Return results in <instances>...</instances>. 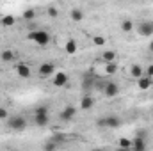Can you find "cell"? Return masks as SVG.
Instances as JSON below:
<instances>
[{
	"mask_svg": "<svg viewBox=\"0 0 153 151\" xmlns=\"http://www.w3.org/2000/svg\"><path fill=\"white\" fill-rule=\"evenodd\" d=\"M27 38L30 41H34L36 44H39V46H46L50 43V34L46 30H39V29H32Z\"/></svg>",
	"mask_w": 153,
	"mask_h": 151,
	"instance_id": "obj_1",
	"label": "cell"
},
{
	"mask_svg": "<svg viewBox=\"0 0 153 151\" xmlns=\"http://www.w3.org/2000/svg\"><path fill=\"white\" fill-rule=\"evenodd\" d=\"M7 126L14 132H22L27 128V119L23 115H13V117H7Z\"/></svg>",
	"mask_w": 153,
	"mask_h": 151,
	"instance_id": "obj_2",
	"label": "cell"
},
{
	"mask_svg": "<svg viewBox=\"0 0 153 151\" xmlns=\"http://www.w3.org/2000/svg\"><path fill=\"white\" fill-rule=\"evenodd\" d=\"M98 124L105 126V128H119L121 126V119L117 115H105V117L98 119Z\"/></svg>",
	"mask_w": 153,
	"mask_h": 151,
	"instance_id": "obj_3",
	"label": "cell"
},
{
	"mask_svg": "<svg viewBox=\"0 0 153 151\" xmlns=\"http://www.w3.org/2000/svg\"><path fill=\"white\" fill-rule=\"evenodd\" d=\"M137 32H139V36H143V38H152L153 36V21L152 20L141 21V23L137 25Z\"/></svg>",
	"mask_w": 153,
	"mask_h": 151,
	"instance_id": "obj_4",
	"label": "cell"
},
{
	"mask_svg": "<svg viewBox=\"0 0 153 151\" xmlns=\"http://www.w3.org/2000/svg\"><path fill=\"white\" fill-rule=\"evenodd\" d=\"M76 115V107L75 105H66L64 109H62V112H61V121L62 123H68V121H71L73 117Z\"/></svg>",
	"mask_w": 153,
	"mask_h": 151,
	"instance_id": "obj_5",
	"label": "cell"
},
{
	"mask_svg": "<svg viewBox=\"0 0 153 151\" xmlns=\"http://www.w3.org/2000/svg\"><path fill=\"white\" fill-rule=\"evenodd\" d=\"M103 94H105V98H116L119 94V85L116 82H107L103 85Z\"/></svg>",
	"mask_w": 153,
	"mask_h": 151,
	"instance_id": "obj_6",
	"label": "cell"
},
{
	"mask_svg": "<svg viewBox=\"0 0 153 151\" xmlns=\"http://www.w3.org/2000/svg\"><path fill=\"white\" fill-rule=\"evenodd\" d=\"M137 87L141 91H148L153 87V76H148V75H143L137 78Z\"/></svg>",
	"mask_w": 153,
	"mask_h": 151,
	"instance_id": "obj_7",
	"label": "cell"
},
{
	"mask_svg": "<svg viewBox=\"0 0 153 151\" xmlns=\"http://www.w3.org/2000/svg\"><path fill=\"white\" fill-rule=\"evenodd\" d=\"M14 71H16V75L20 76V78H29L30 76V66L25 64V62H18L14 66Z\"/></svg>",
	"mask_w": 153,
	"mask_h": 151,
	"instance_id": "obj_8",
	"label": "cell"
},
{
	"mask_svg": "<svg viewBox=\"0 0 153 151\" xmlns=\"http://www.w3.org/2000/svg\"><path fill=\"white\" fill-rule=\"evenodd\" d=\"M55 71V64L53 62H41L39 64V75L41 76H52Z\"/></svg>",
	"mask_w": 153,
	"mask_h": 151,
	"instance_id": "obj_9",
	"label": "cell"
},
{
	"mask_svg": "<svg viewBox=\"0 0 153 151\" xmlns=\"http://www.w3.org/2000/svg\"><path fill=\"white\" fill-rule=\"evenodd\" d=\"M94 107V98L91 94H84L80 100V110H91Z\"/></svg>",
	"mask_w": 153,
	"mask_h": 151,
	"instance_id": "obj_10",
	"label": "cell"
},
{
	"mask_svg": "<svg viewBox=\"0 0 153 151\" xmlns=\"http://www.w3.org/2000/svg\"><path fill=\"white\" fill-rule=\"evenodd\" d=\"M68 75L64 73V71H59V73H55V76H53V80H52V84L55 85V87H62V85H66L68 84Z\"/></svg>",
	"mask_w": 153,
	"mask_h": 151,
	"instance_id": "obj_11",
	"label": "cell"
},
{
	"mask_svg": "<svg viewBox=\"0 0 153 151\" xmlns=\"http://www.w3.org/2000/svg\"><path fill=\"white\" fill-rule=\"evenodd\" d=\"M132 150H134V151L146 150V141H144V137H143V135L134 137V141H132Z\"/></svg>",
	"mask_w": 153,
	"mask_h": 151,
	"instance_id": "obj_12",
	"label": "cell"
},
{
	"mask_svg": "<svg viewBox=\"0 0 153 151\" xmlns=\"http://www.w3.org/2000/svg\"><path fill=\"white\" fill-rule=\"evenodd\" d=\"M50 123V112L48 114H34V124L36 126H46Z\"/></svg>",
	"mask_w": 153,
	"mask_h": 151,
	"instance_id": "obj_13",
	"label": "cell"
},
{
	"mask_svg": "<svg viewBox=\"0 0 153 151\" xmlns=\"http://www.w3.org/2000/svg\"><path fill=\"white\" fill-rule=\"evenodd\" d=\"M76 50H78V44H76V39L70 38L66 41V44H64V52L68 53V55H75Z\"/></svg>",
	"mask_w": 153,
	"mask_h": 151,
	"instance_id": "obj_14",
	"label": "cell"
},
{
	"mask_svg": "<svg viewBox=\"0 0 153 151\" xmlns=\"http://www.w3.org/2000/svg\"><path fill=\"white\" fill-rule=\"evenodd\" d=\"M14 57H16V55H14V50H9V48H7V50H2V52H0V59H2L4 62H13Z\"/></svg>",
	"mask_w": 153,
	"mask_h": 151,
	"instance_id": "obj_15",
	"label": "cell"
},
{
	"mask_svg": "<svg viewBox=\"0 0 153 151\" xmlns=\"http://www.w3.org/2000/svg\"><path fill=\"white\" fill-rule=\"evenodd\" d=\"M70 18H71L73 21H76V23L82 21V20H84V11L78 9V7H73V9L70 11Z\"/></svg>",
	"mask_w": 153,
	"mask_h": 151,
	"instance_id": "obj_16",
	"label": "cell"
},
{
	"mask_svg": "<svg viewBox=\"0 0 153 151\" xmlns=\"http://www.w3.org/2000/svg\"><path fill=\"white\" fill-rule=\"evenodd\" d=\"M119 27H121V30H123V32H126V34H128V32H132V30H134V21H132V20H123V21L119 23Z\"/></svg>",
	"mask_w": 153,
	"mask_h": 151,
	"instance_id": "obj_17",
	"label": "cell"
},
{
	"mask_svg": "<svg viewBox=\"0 0 153 151\" xmlns=\"http://www.w3.org/2000/svg\"><path fill=\"white\" fill-rule=\"evenodd\" d=\"M130 75L134 76L135 80L139 78V76H143L144 73H143V66H139V64H134L132 68H130Z\"/></svg>",
	"mask_w": 153,
	"mask_h": 151,
	"instance_id": "obj_18",
	"label": "cell"
},
{
	"mask_svg": "<svg viewBox=\"0 0 153 151\" xmlns=\"http://www.w3.org/2000/svg\"><path fill=\"white\" fill-rule=\"evenodd\" d=\"M105 73H107V75H114V73H117V64H116V61L105 62Z\"/></svg>",
	"mask_w": 153,
	"mask_h": 151,
	"instance_id": "obj_19",
	"label": "cell"
},
{
	"mask_svg": "<svg viewBox=\"0 0 153 151\" xmlns=\"http://www.w3.org/2000/svg\"><path fill=\"white\" fill-rule=\"evenodd\" d=\"M102 59H103V62L116 61V52H114V50H105V52L102 53Z\"/></svg>",
	"mask_w": 153,
	"mask_h": 151,
	"instance_id": "obj_20",
	"label": "cell"
},
{
	"mask_svg": "<svg viewBox=\"0 0 153 151\" xmlns=\"http://www.w3.org/2000/svg\"><path fill=\"white\" fill-rule=\"evenodd\" d=\"M23 20L25 21H34L36 20V11L34 9H25L23 11Z\"/></svg>",
	"mask_w": 153,
	"mask_h": 151,
	"instance_id": "obj_21",
	"label": "cell"
},
{
	"mask_svg": "<svg viewBox=\"0 0 153 151\" xmlns=\"http://www.w3.org/2000/svg\"><path fill=\"white\" fill-rule=\"evenodd\" d=\"M0 21H2V25H4V27H13V25L16 23V18H14V16H11V14H7V16H4Z\"/></svg>",
	"mask_w": 153,
	"mask_h": 151,
	"instance_id": "obj_22",
	"label": "cell"
},
{
	"mask_svg": "<svg viewBox=\"0 0 153 151\" xmlns=\"http://www.w3.org/2000/svg\"><path fill=\"white\" fill-rule=\"evenodd\" d=\"M117 146H119V148H123V150H130V148H132V141H128V139H125V137H123V139H119V141H117Z\"/></svg>",
	"mask_w": 153,
	"mask_h": 151,
	"instance_id": "obj_23",
	"label": "cell"
},
{
	"mask_svg": "<svg viewBox=\"0 0 153 151\" xmlns=\"http://www.w3.org/2000/svg\"><path fill=\"white\" fill-rule=\"evenodd\" d=\"M93 43H94V46H105L107 39L103 36H93Z\"/></svg>",
	"mask_w": 153,
	"mask_h": 151,
	"instance_id": "obj_24",
	"label": "cell"
},
{
	"mask_svg": "<svg viewBox=\"0 0 153 151\" xmlns=\"http://www.w3.org/2000/svg\"><path fill=\"white\" fill-rule=\"evenodd\" d=\"M82 87H84L85 94H89V89L93 87V80H91V78H84V82H82Z\"/></svg>",
	"mask_w": 153,
	"mask_h": 151,
	"instance_id": "obj_25",
	"label": "cell"
},
{
	"mask_svg": "<svg viewBox=\"0 0 153 151\" xmlns=\"http://www.w3.org/2000/svg\"><path fill=\"white\" fill-rule=\"evenodd\" d=\"M46 13H48V16H50V18H57V16H59V11H57V7H55V5H50V7L46 9Z\"/></svg>",
	"mask_w": 153,
	"mask_h": 151,
	"instance_id": "obj_26",
	"label": "cell"
},
{
	"mask_svg": "<svg viewBox=\"0 0 153 151\" xmlns=\"http://www.w3.org/2000/svg\"><path fill=\"white\" fill-rule=\"evenodd\" d=\"M45 150H48V151H52V150H55L57 148V142L55 141H48V142H45V146H43Z\"/></svg>",
	"mask_w": 153,
	"mask_h": 151,
	"instance_id": "obj_27",
	"label": "cell"
},
{
	"mask_svg": "<svg viewBox=\"0 0 153 151\" xmlns=\"http://www.w3.org/2000/svg\"><path fill=\"white\" fill-rule=\"evenodd\" d=\"M7 117H9L7 109L5 107H0V121H7Z\"/></svg>",
	"mask_w": 153,
	"mask_h": 151,
	"instance_id": "obj_28",
	"label": "cell"
},
{
	"mask_svg": "<svg viewBox=\"0 0 153 151\" xmlns=\"http://www.w3.org/2000/svg\"><path fill=\"white\" fill-rule=\"evenodd\" d=\"M34 114H48V107L46 105H39L34 109Z\"/></svg>",
	"mask_w": 153,
	"mask_h": 151,
	"instance_id": "obj_29",
	"label": "cell"
},
{
	"mask_svg": "<svg viewBox=\"0 0 153 151\" xmlns=\"http://www.w3.org/2000/svg\"><path fill=\"white\" fill-rule=\"evenodd\" d=\"M146 75H148V76H153V64H150V66H148V70H146Z\"/></svg>",
	"mask_w": 153,
	"mask_h": 151,
	"instance_id": "obj_30",
	"label": "cell"
},
{
	"mask_svg": "<svg viewBox=\"0 0 153 151\" xmlns=\"http://www.w3.org/2000/svg\"><path fill=\"white\" fill-rule=\"evenodd\" d=\"M148 52H152V53H153V41L148 44Z\"/></svg>",
	"mask_w": 153,
	"mask_h": 151,
	"instance_id": "obj_31",
	"label": "cell"
},
{
	"mask_svg": "<svg viewBox=\"0 0 153 151\" xmlns=\"http://www.w3.org/2000/svg\"><path fill=\"white\" fill-rule=\"evenodd\" d=\"M152 119H153V114H152Z\"/></svg>",
	"mask_w": 153,
	"mask_h": 151,
	"instance_id": "obj_32",
	"label": "cell"
}]
</instances>
